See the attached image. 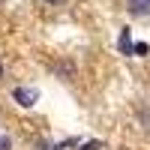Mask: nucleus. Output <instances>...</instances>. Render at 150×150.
Here are the masks:
<instances>
[{
	"label": "nucleus",
	"instance_id": "nucleus-1",
	"mask_svg": "<svg viewBox=\"0 0 150 150\" xmlns=\"http://www.w3.org/2000/svg\"><path fill=\"white\" fill-rule=\"evenodd\" d=\"M12 99H15L21 108H33L39 102V90H36V87H15V90H12Z\"/></svg>",
	"mask_w": 150,
	"mask_h": 150
},
{
	"label": "nucleus",
	"instance_id": "nucleus-2",
	"mask_svg": "<svg viewBox=\"0 0 150 150\" xmlns=\"http://www.w3.org/2000/svg\"><path fill=\"white\" fill-rule=\"evenodd\" d=\"M117 45H120V54H132V33H129V27H123V30H120Z\"/></svg>",
	"mask_w": 150,
	"mask_h": 150
},
{
	"label": "nucleus",
	"instance_id": "nucleus-3",
	"mask_svg": "<svg viewBox=\"0 0 150 150\" xmlns=\"http://www.w3.org/2000/svg\"><path fill=\"white\" fill-rule=\"evenodd\" d=\"M132 15H150V0H129Z\"/></svg>",
	"mask_w": 150,
	"mask_h": 150
},
{
	"label": "nucleus",
	"instance_id": "nucleus-4",
	"mask_svg": "<svg viewBox=\"0 0 150 150\" xmlns=\"http://www.w3.org/2000/svg\"><path fill=\"white\" fill-rule=\"evenodd\" d=\"M54 72H57L60 78H63V81H69L72 75H75V63H69V60H63V63H57V66H54Z\"/></svg>",
	"mask_w": 150,
	"mask_h": 150
},
{
	"label": "nucleus",
	"instance_id": "nucleus-5",
	"mask_svg": "<svg viewBox=\"0 0 150 150\" xmlns=\"http://www.w3.org/2000/svg\"><path fill=\"white\" fill-rule=\"evenodd\" d=\"M147 51H150L147 42H132V54H135V57H147Z\"/></svg>",
	"mask_w": 150,
	"mask_h": 150
},
{
	"label": "nucleus",
	"instance_id": "nucleus-6",
	"mask_svg": "<svg viewBox=\"0 0 150 150\" xmlns=\"http://www.w3.org/2000/svg\"><path fill=\"white\" fill-rule=\"evenodd\" d=\"M78 150H102V141H96V138H93V141H84Z\"/></svg>",
	"mask_w": 150,
	"mask_h": 150
},
{
	"label": "nucleus",
	"instance_id": "nucleus-7",
	"mask_svg": "<svg viewBox=\"0 0 150 150\" xmlns=\"http://www.w3.org/2000/svg\"><path fill=\"white\" fill-rule=\"evenodd\" d=\"M0 150H12V138L9 135H0Z\"/></svg>",
	"mask_w": 150,
	"mask_h": 150
},
{
	"label": "nucleus",
	"instance_id": "nucleus-8",
	"mask_svg": "<svg viewBox=\"0 0 150 150\" xmlns=\"http://www.w3.org/2000/svg\"><path fill=\"white\" fill-rule=\"evenodd\" d=\"M48 3H51V6H60V3H66V0H48Z\"/></svg>",
	"mask_w": 150,
	"mask_h": 150
},
{
	"label": "nucleus",
	"instance_id": "nucleus-9",
	"mask_svg": "<svg viewBox=\"0 0 150 150\" xmlns=\"http://www.w3.org/2000/svg\"><path fill=\"white\" fill-rule=\"evenodd\" d=\"M0 78H3V63H0Z\"/></svg>",
	"mask_w": 150,
	"mask_h": 150
}]
</instances>
